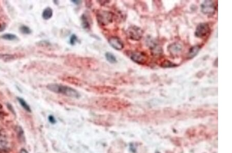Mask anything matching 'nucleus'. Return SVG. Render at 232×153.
Instances as JSON below:
<instances>
[{"label": "nucleus", "instance_id": "11", "mask_svg": "<svg viewBox=\"0 0 232 153\" xmlns=\"http://www.w3.org/2000/svg\"><path fill=\"white\" fill-rule=\"evenodd\" d=\"M53 16V10L50 7H47L44 9L42 13V17L44 20H49Z\"/></svg>", "mask_w": 232, "mask_h": 153}, {"label": "nucleus", "instance_id": "13", "mask_svg": "<svg viewBox=\"0 0 232 153\" xmlns=\"http://www.w3.org/2000/svg\"><path fill=\"white\" fill-rule=\"evenodd\" d=\"M106 59H107V61L110 63L112 64H115L116 62H117V59L116 57L114 56V54L111 53L110 52L106 53L105 55Z\"/></svg>", "mask_w": 232, "mask_h": 153}, {"label": "nucleus", "instance_id": "1", "mask_svg": "<svg viewBox=\"0 0 232 153\" xmlns=\"http://www.w3.org/2000/svg\"><path fill=\"white\" fill-rule=\"evenodd\" d=\"M47 88L53 92L62 94L70 98L78 99L80 97V93H78V91L67 86L57 84H50L47 85Z\"/></svg>", "mask_w": 232, "mask_h": 153}, {"label": "nucleus", "instance_id": "15", "mask_svg": "<svg viewBox=\"0 0 232 153\" xmlns=\"http://www.w3.org/2000/svg\"><path fill=\"white\" fill-rule=\"evenodd\" d=\"M20 31L23 34H30L32 33L31 29L26 25H22L20 27Z\"/></svg>", "mask_w": 232, "mask_h": 153}, {"label": "nucleus", "instance_id": "17", "mask_svg": "<svg viewBox=\"0 0 232 153\" xmlns=\"http://www.w3.org/2000/svg\"><path fill=\"white\" fill-rule=\"evenodd\" d=\"M5 116H6V113L5 111L4 110L2 105L0 104V121L3 120Z\"/></svg>", "mask_w": 232, "mask_h": 153}, {"label": "nucleus", "instance_id": "22", "mask_svg": "<svg viewBox=\"0 0 232 153\" xmlns=\"http://www.w3.org/2000/svg\"><path fill=\"white\" fill-rule=\"evenodd\" d=\"M20 153H28V152L25 148H22L20 151Z\"/></svg>", "mask_w": 232, "mask_h": 153}, {"label": "nucleus", "instance_id": "21", "mask_svg": "<svg viewBox=\"0 0 232 153\" xmlns=\"http://www.w3.org/2000/svg\"><path fill=\"white\" fill-rule=\"evenodd\" d=\"M72 2H73V3L75 4L76 5H79L81 3V1H72Z\"/></svg>", "mask_w": 232, "mask_h": 153}, {"label": "nucleus", "instance_id": "16", "mask_svg": "<svg viewBox=\"0 0 232 153\" xmlns=\"http://www.w3.org/2000/svg\"><path fill=\"white\" fill-rule=\"evenodd\" d=\"M78 41V39L75 35L73 34L71 36L70 39V43L71 45L74 46Z\"/></svg>", "mask_w": 232, "mask_h": 153}, {"label": "nucleus", "instance_id": "18", "mask_svg": "<svg viewBox=\"0 0 232 153\" xmlns=\"http://www.w3.org/2000/svg\"><path fill=\"white\" fill-rule=\"evenodd\" d=\"M0 58H1L2 59H12L13 58V56L11 55H0Z\"/></svg>", "mask_w": 232, "mask_h": 153}, {"label": "nucleus", "instance_id": "10", "mask_svg": "<svg viewBox=\"0 0 232 153\" xmlns=\"http://www.w3.org/2000/svg\"><path fill=\"white\" fill-rule=\"evenodd\" d=\"M201 47L199 46H193L190 48L188 53V58L192 59L195 57L200 51Z\"/></svg>", "mask_w": 232, "mask_h": 153}, {"label": "nucleus", "instance_id": "12", "mask_svg": "<svg viewBox=\"0 0 232 153\" xmlns=\"http://www.w3.org/2000/svg\"><path fill=\"white\" fill-rule=\"evenodd\" d=\"M17 99L20 104L21 105L22 107L23 108V109H25L26 111L31 113V109L30 106L28 104V103H26V101H25V99L22 98H19V97L17 98Z\"/></svg>", "mask_w": 232, "mask_h": 153}, {"label": "nucleus", "instance_id": "4", "mask_svg": "<svg viewBox=\"0 0 232 153\" xmlns=\"http://www.w3.org/2000/svg\"><path fill=\"white\" fill-rule=\"evenodd\" d=\"M201 12L205 15L212 16L216 11V7L213 1H205L201 5Z\"/></svg>", "mask_w": 232, "mask_h": 153}, {"label": "nucleus", "instance_id": "19", "mask_svg": "<svg viewBox=\"0 0 232 153\" xmlns=\"http://www.w3.org/2000/svg\"><path fill=\"white\" fill-rule=\"evenodd\" d=\"M48 119H49V122H50L51 123H52V124H55V123L56 122L55 118L54 117V116H52V115L49 116Z\"/></svg>", "mask_w": 232, "mask_h": 153}, {"label": "nucleus", "instance_id": "5", "mask_svg": "<svg viewBox=\"0 0 232 153\" xmlns=\"http://www.w3.org/2000/svg\"><path fill=\"white\" fill-rule=\"evenodd\" d=\"M128 55L134 62L141 65L145 64L148 59V57L146 54L138 51L131 52Z\"/></svg>", "mask_w": 232, "mask_h": 153}, {"label": "nucleus", "instance_id": "20", "mask_svg": "<svg viewBox=\"0 0 232 153\" xmlns=\"http://www.w3.org/2000/svg\"><path fill=\"white\" fill-rule=\"evenodd\" d=\"M6 28V24L5 23H0V33L3 31Z\"/></svg>", "mask_w": 232, "mask_h": 153}, {"label": "nucleus", "instance_id": "8", "mask_svg": "<svg viewBox=\"0 0 232 153\" xmlns=\"http://www.w3.org/2000/svg\"><path fill=\"white\" fill-rule=\"evenodd\" d=\"M169 51L173 55H177L181 52L182 47L178 43H174L169 46Z\"/></svg>", "mask_w": 232, "mask_h": 153}, {"label": "nucleus", "instance_id": "7", "mask_svg": "<svg viewBox=\"0 0 232 153\" xmlns=\"http://www.w3.org/2000/svg\"><path fill=\"white\" fill-rule=\"evenodd\" d=\"M108 43L112 47L117 50H121L124 49V43L120 38L117 37L109 38L108 39Z\"/></svg>", "mask_w": 232, "mask_h": 153}, {"label": "nucleus", "instance_id": "2", "mask_svg": "<svg viewBox=\"0 0 232 153\" xmlns=\"http://www.w3.org/2000/svg\"><path fill=\"white\" fill-rule=\"evenodd\" d=\"M112 13L106 10H99L97 13V20L99 24L102 26H107L112 23L113 20Z\"/></svg>", "mask_w": 232, "mask_h": 153}, {"label": "nucleus", "instance_id": "9", "mask_svg": "<svg viewBox=\"0 0 232 153\" xmlns=\"http://www.w3.org/2000/svg\"><path fill=\"white\" fill-rule=\"evenodd\" d=\"M81 22L82 27L85 29H90V21L87 15L84 13L81 17Z\"/></svg>", "mask_w": 232, "mask_h": 153}, {"label": "nucleus", "instance_id": "23", "mask_svg": "<svg viewBox=\"0 0 232 153\" xmlns=\"http://www.w3.org/2000/svg\"><path fill=\"white\" fill-rule=\"evenodd\" d=\"M6 153V152H5V151H3V152H1V153Z\"/></svg>", "mask_w": 232, "mask_h": 153}, {"label": "nucleus", "instance_id": "3", "mask_svg": "<svg viewBox=\"0 0 232 153\" xmlns=\"http://www.w3.org/2000/svg\"><path fill=\"white\" fill-rule=\"evenodd\" d=\"M127 36L132 40H140L143 37V31L141 28L135 25L130 26L126 31Z\"/></svg>", "mask_w": 232, "mask_h": 153}, {"label": "nucleus", "instance_id": "14", "mask_svg": "<svg viewBox=\"0 0 232 153\" xmlns=\"http://www.w3.org/2000/svg\"><path fill=\"white\" fill-rule=\"evenodd\" d=\"M1 38L2 39L7 40H15L17 39V37L15 35L12 34H6L2 35Z\"/></svg>", "mask_w": 232, "mask_h": 153}, {"label": "nucleus", "instance_id": "6", "mask_svg": "<svg viewBox=\"0 0 232 153\" xmlns=\"http://www.w3.org/2000/svg\"><path fill=\"white\" fill-rule=\"evenodd\" d=\"M210 32V28L207 23H202L198 25L196 29L195 36L198 38H203L207 36Z\"/></svg>", "mask_w": 232, "mask_h": 153}]
</instances>
